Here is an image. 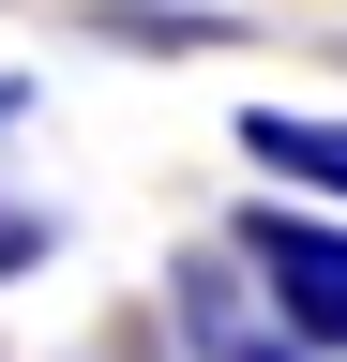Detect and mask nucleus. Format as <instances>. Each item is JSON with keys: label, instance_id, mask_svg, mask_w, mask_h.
I'll return each mask as SVG.
<instances>
[{"label": "nucleus", "instance_id": "f257e3e1", "mask_svg": "<svg viewBox=\"0 0 347 362\" xmlns=\"http://www.w3.org/2000/svg\"><path fill=\"white\" fill-rule=\"evenodd\" d=\"M227 242H242V272H257V302H272V332L317 347V362H347V211L257 181V211L227 226Z\"/></svg>", "mask_w": 347, "mask_h": 362}, {"label": "nucleus", "instance_id": "f03ea898", "mask_svg": "<svg viewBox=\"0 0 347 362\" xmlns=\"http://www.w3.org/2000/svg\"><path fill=\"white\" fill-rule=\"evenodd\" d=\"M242 166L272 181V197L347 211V121H332V106H242Z\"/></svg>", "mask_w": 347, "mask_h": 362}, {"label": "nucleus", "instance_id": "7ed1b4c3", "mask_svg": "<svg viewBox=\"0 0 347 362\" xmlns=\"http://www.w3.org/2000/svg\"><path fill=\"white\" fill-rule=\"evenodd\" d=\"M166 317H182V347H196V362H242L257 332H272V302H257L242 242H211V257H182V272H166Z\"/></svg>", "mask_w": 347, "mask_h": 362}, {"label": "nucleus", "instance_id": "20e7f679", "mask_svg": "<svg viewBox=\"0 0 347 362\" xmlns=\"http://www.w3.org/2000/svg\"><path fill=\"white\" fill-rule=\"evenodd\" d=\"M91 30L106 45H166V61L182 45H242V16H196V0H91Z\"/></svg>", "mask_w": 347, "mask_h": 362}, {"label": "nucleus", "instance_id": "39448f33", "mask_svg": "<svg viewBox=\"0 0 347 362\" xmlns=\"http://www.w3.org/2000/svg\"><path fill=\"white\" fill-rule=\"evenodd\" d=\"M46 257H61V211H30V197H0V287H30Z\"/></svg>", "mask_w": 347, "mask_h": 362}, {"label": "nucleus", "instance_id": "423d86ee", "mask_svg": "<svg viewBox=\"0 0 347 362\" xmlns=\"http://www.w3.org/2000/svg\"><path fill=\"white\" fill-rule=\"evenodd\" d=\"M242 362H317V347H287V332H257V347H242Z\"/></svg>", "mask_w": 347, "mask_h": 362}, {"label": "nucleus", "instance_id": "0eeeda50", "mask_svg": "<svg viewBox=\"0 0 347 362\" xmlns=\"http://www.w3.org/2000/svg\"><path fill=\"white\" fill-rule=\"evenodd\" d=\"M16 121H30V90H16V76H0V136H16Z\"/></svg>", "mask_w": 347, "mask_h": 362}]
</instances>
